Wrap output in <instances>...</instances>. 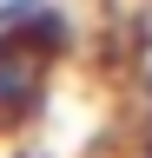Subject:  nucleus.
<instances>
[{"label":"nucleus","instance_id":"nucleus-1","mask_svg":"<svg viewBox=\"0 0 152 158\" xmlns=\"http://www.w3.org/2000/svg\"><path fill=\"white\" fill-rule=\"evenodd\" d=\"M53 92V59L20 53V46H0V132H20L46 112Z\"/></svg>","mask_w":152,"mask_h":158},{"label":"nucleus","instance_id":"nucleus-2","mask_svg":"<svg viewBox=\"0 0 152 158\" xmlns=\"http://www.w3.org/2000/svg\"><path fill=\"white\" fill-rule=\"evenodd\" d=\"M132 158H152V73L139 79V152Z\"/></svg>","mask_w":152,"mask_h":158},{"label":"nucleus","instance_id":"nucleus-3","mask_svg":"<svg viewBox=\"0 0 152 158\" xmlns=\"http://www.w3.org/2000/svg\"><path fill=\"white\" fill-rule=\"evenodd\" d=\"M40 7H46V0H0V33L20 27V20H27V13H40Z\"/></svg>","mask_w":152,"mask_h":158}]
</instances>
